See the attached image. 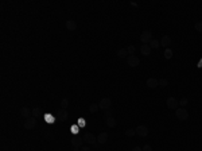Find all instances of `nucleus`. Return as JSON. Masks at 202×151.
<instances>
[{"mask_svg":"<svg viewBox=\"0 0 202 151\" xmlns=\"http://www.w3.org/2000/svg\"><path fill=\"white\" fill-rule=\"evenodd\" d=\"M175 116L178 120H181V122H184V120L189 119V111L186 109V108H176L175 109Z\"/></svg>","mask_w":202,"mask_h":151,"instance_id":"f257e3e1","label":"nucleus"},{"mask_svg":"<svg viewBox=\"0 0 202 151\" xmlns=\"http://www.w3.org/2000/svg\"><path fill=\"white\" fill-rule=\"evenodd\" d=\"M152 31L151 30H146L140 34V42L141 45H149V42L152 41Z\"/></svg>","mask_w":202,"mask_h":151,"instance_id":"f03ea898","label":"nucleus"},{"mask_svg":"<svg viewBox=\"0 0 202 151\" xmlns=\"http://www.w3.org/2000/svg\"><path fill=\"white\" fill-rule=\"evenodd\" d=\"M98 107H100V109H103V111L111 109V107H112V100L109 99V97H103V99L100 100V103H98Z\"/></svg>","mask_w":202,"mask_h":151,"instance_id":"7ed1b4c3","label":"nucleus"},{"mask_svg":"<svg viewBox=\"0 0 202 151\" xmlns=\"http://www.w3.org/2000/svg\"><path fill=\"white\" fill-rule=\"evenodd\" d=\"M82 139H84V142H85V143L92 144V146H94L97 143V136H94L92 132H85V134H84V136H82Z\"/></svg>","mask_w":202,"mask_h":151,"instance_id":"20e7f679","label":"nucleus"},{"mask_svg":"<svg viewBox=\"0 0 202 151\" xmlns=\"http://www.w3.org/2000/svg\"><path fill=\"white\" fill-rule=\"evenodd\" d=\"M36 124H38V122H36L35 117H28V119H26V122H24L23 127L24 130H34V128L36 127Z\"/></svg>","mask_w":202,"mask_h":151,"instance_id":"39448f33","label":"nucleus"},{"mask_svg":"<svg viewBox=\"0 0 202 151\" xmlns=\"http://www.w3.org/2000/svg\"><path fill=\"white\" fill-rule=\"evenodd\" d=\"M166 105L170 109H176V108H179V100L176 97H167Z\"/></svg>","mask_w":202,"mask_h":151,"instance_id":"423d86ee","label":"nucleus"},{"mask_svg":"<svg viewBox=\"0 0 202 151\" xmlns=\"http://www.w3.org/2000/svg\"><path fill=\"white\" fill-rule=\"evenodd\" d=\"M127 64L131 67H136L140 64V59H139L136 55H128V57H127Z\"/></svg>","mask_w":202,"mask_h":151,"instance_id":"0eeeda50","label":"nucleus"},{"mask_svg":"<svg viewBox=\"0 0 202 151\" xmlns=\"http://www.w3.org/2000/svg\"><path fill=\"white\" fill-rule=\"evenodd\" d=\"M148 132H149V130L146 125H138V128H136V135L140 138H146L147 135H148Z\"/></svg>","mask_w":202,"mask_h":151,"instance_id":"6e6552de","label":"nucleus"},{"mask_svg":"<svg viewBox=\"0 0 202 151\" xmlns=\"http://www.w3.org/2000/svg\"><path fill=\"white\" fill-rule=\"evenodd\" d=\"M19 115H20L23 119H28V117L32 116V109H30L28 107H22L20 111H19Z\"/></svg>","mask_w":202,"mask_h":151,"instance_id":"1a4fd4ad","label":"nucleus"},{"mask_svg":"<svg viewBox=\"0 0 202 151\" xmlns=\"http://www.w3.org/2000/svg\"><path fill=\"white\" fill-rule=\"evenodd\" d=\"M146 85L148 88H151V89H155V88L159 86V80L155 78V77H149V78L146 81Z\"/></svg>","mask_w":202,"mask_h":151,"instance_id":"9d476101","label":"nucleus"},{"mask_svg":"<svg viewBox=\"0 0 202 151\" xmlns=\"http://www.w3.org/2000/svg\"><path fill=\"white\" fill-rule=\"evenodd\" d=\"M82 144H84V139H82V136H78V135H77V136L71 138V146H73V147L81 148Z\"/></svg>","mask_w":202,"mask_h":151,"instance_id":"9b49d317","label":"nucleus"},{"mask_svg":"<svg viewBox=\"0 0 202 151\" xmlns=\"http://www.w3.org/2000/svg\"><path fill=\"white\" fill-rule=\"evenodd\" d=\"M106 140H108V134L106 132H100L97 135V143L98 144H105Z\"/></svg>","mask_w":202,"mask_h":151,"instance_id":"f8f14e48","label":"nucleus"},{"mask_svg":"<svg viewBox=\"0 0 202 151\" xmlns=\"http://www.w3.org/2000/svg\"><path fill=\"white\" fill-rule=\"evenodd\" d=\"M170 45H171V38L168 37V35H164V37L160 39V46L168 49V47H170Z\"/></svg>","mask_w":202,"mask_h":151,"instance_id":"ddd939ff","label":"nucleus"},{"mask_svg":"<svg viewBox=\"0 0 202 151\" xmlns=\"http://www.w3.org/2000/svg\"><path fill=\"white\" fill-rule=\"evenodd\" d=\"M65 26H66V29L69 30V31H74V30L77 29V22L71 21V19H69V21L65 22Z\"/></svg>","mask_w":202,"mask_h":151,"instance_id":"4468645a","label":"nucleus"},{"mask_svg":"<svg viewBox=\"0 0 202 151\" xmlns=\"http://www.w3.org/2000/svg\"><path fill=\"white\" fill-rule=\"evenodd\" d=\"M151 46H149V45H141L140 46V53L143 55H146V57H148L149 54H151Z\"/></svg>","mask_w":202,"mask_h":151,"instance_id":"2eb2a0df","label":"nucleus"},{"mask_svg":"<svg viewBox=\"0 0 202 151\" xmlns=\"http://www.w3.org/2000/svg\"><path fill=\"white\" fill-rule=\"evenodd\" d=\"M105 124L108 125L109 128H113V127H116V124H117V120L114 119L113 116H112V117H106V119H105Z\"/></svg>","mask_w":202,"mask_h":151,"instance_id":"dca6fc26","label":"nucleus"},{"mask_svg":"<svg viewBox=\"0 0 202 151\" xmlns=\"http://www.w3.org/2000/svg\"><path fill=\"white\" fill-rule=\"evenodd\" d=\"M57 117H58L59 120H62V122H65V120H67V117H69V113H67L66 109H61L59 113L57 115Z\"/></svg>","mask_w":202,"mask_h":151,"instance_id":"f3484780","label":"nucleus"},{"mask_svg":"<svg viewBox=\"0 0 202 151\" xmlns=\"http://www.w3.org/2000/svg\"><path fill=\"white\" fill-rule=\"evenodd\" d=\"M127 54H128V51H127V47H123V49H119V50L116 51L117 58H127Z\"/></svg>","mask_w":202,"mask_h":151,"instance_id":"a211bd4d","label":"nucleus"},{"mask_svg":"<svg viewBox=\"0 0 202 151\" xmlns=\"http://www.w3.org/2000/svg\"><path fill=\"white\" fill-rule=\"evenodd\" d=\"M43 113H42V109L38 107L35 108H32V117H35V119H38V117H41Z\"/></svg>","mask_w":202,"mask_h":151,"instance_id":"6ab92c4d","label":"nucleus"},{"mask_svg":"<svg viewBox=\"0 0 202 151\" xmlns=\"http://www.w3.org/2000/svg\"><path fill=\"white\" fill-rule=\"evenodd\" d=\"M149 46H151V49H159V46H160V42H159L158 39H152V41L149 42Z\"/></svg>","mask_w":202,"mask_h":151,"instance_id":"aec40b11","label":"nucleus"},{"mask_svg":"<svg viewBox=\"0 0 202 151\" xmlns=\"http://www.w3.org/2000/svg\"><path fill=\"white\" fill-rule=\"evenodd\" d=\"M69 99H67V97H65V99H62L61 100V109H66L67 107H69Z\"/></svg>","mask_w":202,"mask_h":151,"instance_id":"412c9836","label":"nucleus"},{"mask_svg":"<svg viewBox=\"0 0 202 151\" xmlns=\"http://www.w3.org/2000/svg\"><path fill=\"white\" fill-rule=\"evenodd\" d=\"M125 135H127L128 138L135 136V135H136V128H128V130L125 131Z\"/></svg>","mask_w":202,"mask_h":151,"instance_id":"4be33fe9","label":"nucleus"},{"mask_svg":"<svg viewBox=\"0 0 202 151\" xmlns=\"http://www.w3.org/2000/svg\"><path fill=\"white\" fill-rule=\"evenodd\" d=\"M164 58L166 59H170V58H173V50L168 47V49H166L164 50Z\"/></svg>","mask_w":202,"mask_h":151,"instance_id":"5701e85b","label":"nucleus"},{"mask_svg":"<svg viewBox=\"0 0 202 151\" xmlns=\"http://www.w3.org/2000/svg\"><path fill=\"white\" fill-rule=\"evenodd\" d=\"M187 104H189V99H187V97H182V99L179 100V107L184 108Z\"/></svg>","mask_w":202,"mask_h":151,"instance_id":"b1692460","label":"nucleus"},{"mask_svg":"<svg viewBox=\"0 0 202 151\" xmlns=\"http://www.w3.org/2000/svg\"><path fill=\"white\" fill-rule=\"evenodd\" d=\"M127 51H128V55H135L136 47H135L133 45H129V46H127Z\"/></svg>","mask_w":202,"mask_h":151,"instance_id":"393cba45","label":"nucleus"},{"mask_svg":"<svg viewBox=\"0 0 202 151\" xmlns=\"http://www.w3.org/2000/svg\"><path fill=\"white\" fill-rule=\"evenodd\" d=\"M98 109H100L98 104H90V107H89V112L90 113H96Z\"/></svg>","mask_w":202,"mask_h":151,"instance_id":"a878e982","label":"nucleus"},{"mask_svg":"<svg viewBox=\"0 0 202 151\" xmlns=\"http://www.w3.org/2000/svg\"><path fill=\"white\" fill-rule=\"evenodd\" d=\"M167 85H168V80H166V78H160V80H159V86H160V88H166Z\"/></svg>","mask_w":202,"mask_h":151,"instance_id":"bb28decb","label":"nucleus"},{"mask_svg":"<svg viewBox=\"0 0 202 151\" xmlns=\"http://www.w3.org/2000/svg\"><path fill=\"white\" fill-rule=\"evenodd\" d=\"M77 124H78V127H81V128H84L86 125V122H85V119L84 117H79L78 120H77Z\"/></svg>","mask_w":202,"mask_h":151,"instance_id":"cd10ccee","label":"nucleus"},{"mask_svg":"<svg viewBox=\"0 0 202 151\" xmlns=\"http://www.w3.org/2000/svg\"><path fill=\"white\" fill-rule=\"evenodd\" d=\"M195 31H198V32H202V22H197L195 23Z\"/></svg>","mask_w":202,"mask_h":151,"instance_id":"c85d7f7f","label":"nucleus"},{"mask_svg":"<svg viewBox=\"0 0 202 151\" xmlns=\"http://www.w3.org/2000/svg\"><path fill=\"white\" fill-rule=\"evenodd\" d=\"M112 116H113V115H112V108L108 111H104V117H105V119L106 117H112Z\"/></svg>","mask_w":202,"mask_h":151,"instance_id":"c756f323","label":"nucleus"},{"mask_svg":"<svg viewBox=\"0 0 202 151\" xmlns=\"http://www.w3.org/2000/svg\"><path fill=\"white\" fill-rule=\"evenodd\" d=\"M78 124H73V125H71V127H70V130H71V132H74V134H77V132H78Z\"/></svg>","mask_w":202,"mask_h":151,"instance_id":"7c9ffc66","label":"nucleus"},{"mask_svg":"<svg viewBox=\"0 0 202 151\" xmlns=\"http://www.w3.org/2000/svg\"><path fill=\"white\" fill-rule=\"evenodd\" d=\"M141 150L143 151H152V147H151L149 144H144V147L141 148Z\"/></svg>","mask_w":202,"mask_h":151,"instance_id":"2f4dec72","label":"nucleus"},{"mask_svg":"<svg viewBox=\"0 0 202 151\" xmlns=\"http://www.w3.org/2000/svg\"><path fill=\"white\" fill-rule=\"evenodd\" d=\"M81 151H92V150H90V147H89V146H82Z\"/></svg>","mask_w":202,"mask_h":151,"instance_id":"473e14b6","label":"nucleus"},{"mask_svg":"<svg viewBox=\"0 0 202 151\" xmlns=\"http://www.w3.org/2000/svg\"><path fill=\"white\" fill-rule=\"evenodd\" d=\"M131 151H143V150H141L140 147H138V146H136V147H133V148H132Z\"/></svg>","mask_w":202,"mask_h":151,"instance_id":"72a5a7b5","label":"nucleus"},{"mask_svg":"<svg viewBox=\"0 0 202 151\" xmlns=\"http://www.w3.org/2000/svg\"><path fill=\"white\" fill-rule=\"evenodd\" d=\"M197 67H199V69H201V67H202V58L198 61V64H197Z\"/></svg>","mask_w":202,"mask_h":151,"instance_id":"f704fd0d","label":"nucleus"},{"mask_svg":"<svg viewBox=\"0 0 202 151\" xmlns=\"http://www.w3.org/2000/svg\"><path fill=\"white\" fill-rule=\"evenodd\" d=\"M129 4H131V6H133V7H138V4H136V3H133V1H131V3H129Z\"/></svg>","mask_w":202,"mask_h":151,"instance_id":"c9c22d12","label":"nucleus"},{"mask_svg":"<svg viewBox=\"0 0 202 151\" xmlns=\"http://www.w3.org/2000/svg\"><path fill=\"white\" fill-rule=\"evenodd\" d=\"M73 151H81V148H78V147H74V148H73Z\"/></svg>","mask_w":202,"mask_h":151,"instance_id":"e433bc0d","label":"nucleus"}]
</instances>
